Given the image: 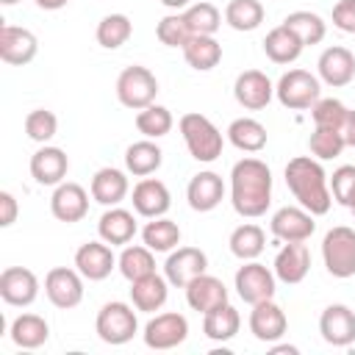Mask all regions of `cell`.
Listing matches in <instances>:
<instances>
[{
  "label": "cell",
  "mask_w": 355,
  "mask_h": 355,
  "mask_svg": "<svg viewBox=\"0 0 355 355\" xmlns=\"http://www.w3.org/2000/svg\"><path fill=\"white\" fill-rule=\"evenodd\" d=\"M230 202L244 219H258L272 202V172L261 158H241L230 169Z\"/></svg>",
  "instance_id": "obj_1"
},
{
  "label": "cell",
  "mask_w": 355,
  "mask_h": 355,
  "mask_svg": "<svg viewBox=\"0 0 355 355\" xmlns=\"http://www.w3.org/2000/svg\"><path fill=\"white\" fill-rule=\"evenodd\" d=\"M286 186L294 194V200L313 216H324L333 205L327 175L322 164L311 155H297L286 164Z\"/></svg>",
  "instance_id": "obj_2"
},
{
  "label": "cell",
  "mask_w": 355,
  "mask_h": 355,
  "mask_svg": "<svg viewBox=\"0 0 355 355\" xmlns=\"http://www.w3.org/2000/svg\"><path fill=\"white\" fill-rule=\"evenodd\" d=\"M178 128H180L183 141H186V147H189V155H191L194 161L211 164V161H216V158L222 155L225 139H222L219 128H216L208 116H202V114H197V111H189V114L180 116Z\"/></svg>",
  "instance_id": "obj_3"
},
{
  "label": "cell",
  "mask_w": 355,
  "mask_h": 355,
  "mask_svg": "<svg viewBox=\"0 0 355 355\" xmlns=\"http://www.w3.org/2000/svg\"><path fill=\"white\" fill-rule=\"evenodd\" d=\"M322 258H324V269L338 277L347 280L355 275V230L347 225H336L324 233L322 239Z\"/></svg>",
  "instance_id": "obj_4"
},
{
  "label": "cell",
  "mask_w": 355,
  "mask_h": 355,
  "mask_svg": "<svg viewBox=\"0 0 355 355\" xmlns=\"http://www.w3.org/2000/svg\"><path fill=\"white\" fill-rule=\"evenodd\" d=\"M155 94H158V80L155 75L141 67V64H133V67H125L116 78V97L125 108L130 111H141L147 105L155 103Z\"/></svg>",
  "instance_id": "obj_5"
},
{
  "label": "cell",
  "mask_w": 355,
  "mask_h": 355,
  "mask_svg": "<svg viewBox=\"0 0 355 355\" xmlns=\"http://www.w3.org/2000/svg\"><path fill=\"white\" fill-rule=\"evenodd\" d=\"M94 330H97L100 341H105V344H111V347L128 344V341L136 336V330H139L136 311H133L128 302H105V305L97 311Z\"/></svg>",
  "instance_id": "obj_6"
},
{
  "label": "cell",
  "mask_w": 355,
  "mask_h": 355,
  "mask_svg": "<svg viewBox=\"0 0 355 355\" xmlns=\"http://www.w3.org/2000/svg\"><path fill=\"white\" fill-rule=\"evenodd\" d=\"M275 94H277L280 105H286L291 111H305V108H313V103L322 94V86H319V78L311 75L308 69H288L280 75Z\"/></svg>",
  "instance_id": "obj_7"
},
{
  "label": "cell",
  "mask_w": 355,
  "mask_h": 355,
  "mask_svg": "<svg viewBox=\"0 0 355 355\" xmlns=\"http://www.w3.org/2000/svg\"><path fill=\"white\" fill-rule=\"evenodd\" d=\"M275 272L266 269L263 263L258 261H244V266H239L236 277H233V286L239 291V297L250 305L255 302H263V300H272L275 297Z\"/></svg>",
  "instance_id": "obj_8"
},
{
  "label": "cell",
  "mask_w": 355,
  "mask_h": 355,
  "mask_svg": "<svg viewBox=\"0 0 355 355\" xmlns=\"http://www.w3.org/2000/svg\"><path fill=\"white\" fill-rule=\"evenodd\" d=\"M44 294L61 311L78 308L83 300V275L69 266H55L44 277Z\"/></svg>",
  "instance_id": "obj_9"
},
{
  "label": "cell",
  "mask_w": 355,
  "mask_h": 355,
  "mask_svg": "<svg viewBox=\"0 0 355 355\" xmlns=\"http://www.w3.org/2000/svg\"><path fill=\"white\" fill-rule=\"evenodd\" d=\"M205 269H208V255L200 247H178L169 252L164 263V277L169 280V286L186 288L194 277L205 275Z\"/></svg>",
  "instance_id": "obj_10"
},
{
  "label": "cell",
  "mask_w": 355,
  "mask_h": 355,
  "mask_svg": "<svg viewBox=\"0 0 355 355\" xmlns=\"http://www.w3.org/2000/svg\"><path fill=\"white\" fill-rule=\"evenodd\" d=\"M269 230L280 241H305L313 236L316 222H313V214L305 211L302 205H283L272 214Z\"/></svg>",
  "instance_id": "obj_11"
},
{
  "label": "cell",
  "mask_w": 355,
  "mask_h": 355,
  "mask_svg": "<svg viewBox=\"0 0 355 355\" xmlns=\"http://www.w3.org/2000/svg\"><path fill=\"white\" fill-rule=\"evenodd\" d=\"M144 344L150 349H172L186 341L189 322L183 313H158L144 324Z\"/></svg>",
  "instance_id": "obj_12"
},
{
  "label": "cell",
  "mask_w": 355,
  "mask_h": 355,
  "mask_svg": "<svg viewBox=\"0 0 355 355\" xmlns=\"http://www.w3.org/2000/svg\"><path fill=\"white\" fill-rule=\"evenodd\" d=\"M0 297L6 305L28 308L39 297V277L25 266H8L0 275Z\"/></svg>",
  "instance_id": "obj_13"
},
{
  "label": "cell",
  "mask_w": 355,
  "mask_h": 355,
  "mask_svg": "<svg viewBox=\"0 0 355 355\" xmlns=\"http://www.w3.org/2000/svg\"><path fill=\"white\" fill-rule=\"evenodd\" d=\"M233 97L241 108L247 111H261L269 105V100L275 97V86L272 80L261 72V69H244L236 83H233Z\"/></svg>",
  "instance_id": "obj_14"
},
{
  "label": "cell",
  "mask_w": 355,
  "mask_h": 355,
  "mask_svg": "<svg viewBox=\"0 0 355 355\" xmlns=\"http://www.w3.org/2000/svg\"><path fill=\"white\" fill-rule=\"evenodd\" d=\"M319 333L333 347H349L355 341V311L341 302L327 305L319 316Z\"/></svg>",
  "instance_id": "obj_15"
},
{
  "label": "cell",
  "mask_w": 355,
  "mask_h": 355,
  "mask_svg": "<svg viewBox=\"0 0 355 355\" xmlns=\"http://www.w3.org/2000/svg\"><path fill=\"white\" fill-rule=\"evenodd\" d=\"M39 42L33 31L17 28V25H3L0 28V58L11 67H25L36 58Z\"/></svg>",
  "instance_id": "obj_16"
},
{
  "label": "cell",
  "mask_w": 355,
  "mask_h": 355,
  "mask_svg": "<svg viewBox=\"0 0 355 355\" xmlns=\"http://www.w3.org/2000/svg\"><path fill=\"white\" fill-rule=\"evenodd\" d=\"M286 327H288V319H286L283 308L275 302V297L252 305V311H250V333L258 341L275 344L277 338L286 336Z\"/></svg>",
  "instance_id": "obj_17"
},
{
  "label": "cell",
  "mask_w": 355,
  "mask_h": 355,
  "mask_svg": "<svg viewBox=\"0 0 355 355\" xmlns=\"http://www.w3.org/2000/svg\"><path fill=\"white\" fill-rule=\"evenodd\" d=\"M50 211H53V216L58 222H67V225L80 222L89 214V194H86V189L80 183H72V180L58 183L53 197H50Z\"/></svg>",
  "instance_id": "obj_18"
},
{
  "label": "cell",
  "mask_w": 355,
  "mask_h": 355,
  "mask_svg": "<svg viewBox=\"0 0 355 355\" xmlns=\"http://www.w3.org/2000/svg\"><path fill=\"white\" fill-rule=\"evenodd\" d=\"M114 266H116V258H114L111 247L103 239L100 241H86L75 250V269L86 280H105Z\"/></svg>",
  "instance_id": "obj_19"
},
{
  "label": "cell",
  "mask_w": 355,
  "mask_h": 355,
  "mask_svg": "<svg viewBox=\"0 0 355 355\" xmlns=\"http://www.w3.org/2000/svg\"><path fill=\"white\" fill-rule=\"evenodd\" d=\"M275 277L288 283V286H297L308 277V269H311V252L302 241H286L277 255H275Z\"/></svg>",
  "instance_id": "obj_20"
},
{
  "label": "cell",
  "mask_w": 355,
  "mask_h": 355,
  "mask_svg": "<svg viewBox=\"0 0 355 355\" xmlns=\"http://www.w3.org/2000/svg\"><path fill=\"white\" fill-rule=\"evenodd\" d=\"M67 169H69V158H67V153L61 147L42 144L31 155V175H33V180L39 186H58V183H64Z\"/></svg>",
  "instance_id": "obj_21"
},
{
  "label": "cell",
  "mask_w": 355,
  "mask_h": 355,
  "mask_svg": "<svg viewBox=\"0 0 355 355\" xmlns=\"http://www.w3.org/2000/svg\"><path fill=\"white\" fill-rule=\"evenodd\" d=\"M172 205V197H169V189L164 180L158 178H141L136 186H133V211L139 216H147V219H155V216H164Z\"/></svg>",
  "instance_id": "obj_22"
},
{
  "label": "cell",
  "mask_w": 355,
  "mask_h": 355,
  "mask_svg": "<svg viewBox=\"0 0 355 355\" xmlns=\"http://www.w3.org/2000/svg\"><path fill=\"white\" fill-rule=\"evenodd\" d=\"M316 69H319V78H322L327 86H333V89L347 86V83L355 78V55H352L347 47H341V44L327 47V50L319 55Z\"/></svg>",
  "instance_id": "obj_23"
},
{
  "label": "cell",
  "mask_w": 355,
  "mask_h": 355,
  "mask_svg": "<svg viewBox=\"0 0 355 355\" xmlns=\"http://www.w3.org/2000/svg\"><path fill=\"white\" fill-rule=\"evenodd\" d=\"M222 197H225V183H222V178H219L216 172H211V169L197 172V175L189 180V186H186V200H189V205H191L194 211H200V214L214 211V208L222 202Z\"/></svg>",
  "instance_id": "obj_24"
},
{
  "label": "cell",
  "mask_w": 355,
  "mask_h": 355,
  "mask_svg": "<svg viewBox=\"0 0 355 355\" xmlns=\"http://www.w3.org/2000/svg\"><path fill=\"white\" fill-rule=\"evenodd\" d=\"M186 302H189L191 311L208 313V311H214V308H219V305L227 302V288H225V283L219 277H214V275L205 272V275L194 277L186 286Z\"/></svg>",
  "instance_id": "obj_25"
},
{
  "label": "cell",
  "mask_w": 355,
  "mask_h": 355,
  "mask_svg": "<svg viewBox=\"0 0 355 355\" xmlns=\"http://www.w3.org/2000/svg\"><path fill=\"white\" fill-rule=\"evenodd\" d=\"M128 189H130L128 186V175L122 169H114V166L97 169L94 178H92V186H89L92 200L100 202V205H105V208L119 205L128 197Z\"/></svg>",
  "instance_id": "obj_26"
},
{
  "label": "cell",
  "mask_w": 355,
  "mask_h": 355,
  "mask_svg": "<svg viewBox=\"0 0 355 355\" xmlns=\"http://www.w3.org/2000/svg\"><path fill=\"white\" fill-rule=\"evenodd\" d=\"M97 233L105 244L111 247H122V244H130L133 236H136V216L128 211V208H119V205H111L100 222H97Z\"/></svg>",
  "instance_id": "obj_27"
},
{
  "label": "cell",
  "mask_w": 355,
  "mask_h": 355,
  "mask_svg": "<svg viewBox=\"0 0 355 355\" xmlns=\"http://www.w3.org/2000/svg\"><path fill=\"white\" fill-rule=\"evenodd\" d=\"M166 297H169V280L155 275V272L130 283V302H133L136 311H144V313L161 311Z\"/></svg>",
  "instance_id": "obj_28"
},
{
  "label": "cell",
  "mask_w": 355,
  "mask_h": 355,
  "mask_svg": "<svg viewBox=\"0 0 355 355\" xmlns=\"http://www.w3.org/2000/svg\"><path fill=\"white\" fill-rule=\"evenodd\" d=\"M8 336L19 349H39L50 338V327L39 313H19L11 322Z\"/></svg>",
  "instance_id": "obj_29"
},
{
  "label": "cell",
  "mask_w": 355,
  "mask_h": 355,
  "mask_svg": "<svg viewBox=\"0 0 355 355\" xmlns=\"http://www.w3.org/2000/svg\"><path fill=\"white\" fill-rule=\"evenodd\" d=\"M302 50H305V44H302V42L297 39V33L288 31L286 25L272 28V31L266 33V39H263V53H266V58L275 61V64H291V61L300 58Z\"/></svg>",
  "instance_id": "obj_30"
},
{
  "label": "cell",
  "mask_w": 355,
  "mask_h": 355,
  "mask_svg": "<svg viewBox=\"0 0 355 355\" xmlns=\"http://www.w3.org/2000/svg\"><path fill=\"white\" fill-rule=\"evenodd\" d=\"M227 139L241 153H261L266 147V128L252 116H239L227 125Z\"/></svg>",
  "instance_id": "obj_31"
},
{
  "label": "cell",
  "mask_w": 355,
  "mask_h": 355,
  "mask_svg": "<svg viewBox=\"0 0 355 355\" xmlns=\"http://www.w3.org/2000/svg\"><path fill=\"white\" fill-rule=\"evenodd\" d=\"M161 164H164V153H161V147H158L153 139L133 141V144L125 150V169H128L130 175H136V178L153 175Z\"/></svg>",
  "instance_id": "obj_32"
},
{
  "label": "cell",
  "mask_w": 355,
  "mask_h": 355,
  "mask_svg": "<svg viewBox=\"0 0 355 355\" xmlns=\"http://www.w3.org/2000/svg\"><path fill=\"white\" fill-rule=\"evenodd\" d=\"M180 50L186 64L197 72H208L222 61V44L214 36H191Z\"/></svg>",
  "instance_id": "obj_33"
},
{
  "label": "cell",
  "mask_w": 355,
  "mask_h": 355,
  "mask_svg": "<svg viewBox=\"0 0 355 355\" xmlns=\"http://www.w3.org/2000/svg\"><path fill=\"white\" fill-rule=\"evenodd\" d=\"M239 327H241V316L230 302L202 313V333L211 341H230L239 333Z\"/></svg>",
  "instance_id": "obj_34"
},
{
  "label": "cell",
  "mask_w": 355,
  "mask_h": 355,
  "mask_svg": "<svg viewBox=\"0 0 355 355\" xmlns=\"http://www.w3.org/2000/svg\"><path fill=\"white\" fill-rule=\"evenodd\" d=\"M227 244H230V252L239 261H255L263 252V247H266V236H263V230L255 222H244V225H239L230 233Z\"/></svg>",
  "instance_id": "obj_35"
},
{
  "label": "cell",
  "mask_w": 355,
  "mask_h": 355,
  "mask_svg": "<svg viewBox=\"0 0 355 355\" xmlns=\"http://www.w3.org/2000/svg\"><path fill=\"white\" fill-rule=\"evenodd\" d=\"M141 239L153 252H172L180 244V227H178V222H172L166 216H155L144 225Z\"/></svg>",
  "instance_id": "obj_36"
},
{
  "label": "cell",
  "mask_w": 355,
  "mask_h": 355,
  "mask_svg": "<svg viewBox=\"0 0 355 355\" xmlns=\"http://www.w3.org/2000/svg\"><path fill=\"white\" fill-rule=\"evenodd\" d=\"M116 266H119V272H122V277L125 280H139V277H144V275H153L155 272V258H153V250L144 244H125V250L119 252V258H116Z\"/></svg>",
  "instance_id": "obj_37"
},
{
  "label": "cell",
  "mask_w": 355,
  "mask_h": 355,
  "mask_svg": "<svg viewBox=\"0 0 355 355\" xmlns=\"http://www.w3.org/2000/svg\"><path fill=\"white\" fill-rule=\"evenodd\" d=\"M133 33V22L128 14H105L100 22H97V44L105 47V50H116L122 47Z\"/></svg>",
  "instance_id": "obj_38"
},
{
  "label": "cell",
  "mask_w": 355,
  "mask_h": 355,
  "mask_svg": "<svg viewBox=\"0 0 355 355\" xmlns=\"http://www.w3.org/2000/svg\"><path fill=\"white\" fill-rule=\"evenodd\" d=\"M283 25H286L288 31H294L297 39H300L305 47H308V44H319V42L324 39V33H327L324 19H322L319 14H313V11H291V14L283 19Z\"/></svg>",
  "instance_id": "obj_39"
},
{
  "label": "cell",
  "mask_w": 355,
  "mask_h": 355,
  "mask_svg": "<svg viewBox=\"0 0 355 355\" xmlns=\"http://www.w3.org/2000/svg\"><path fill=\"white\" fill-rule=\"evenodd\" d=\"M183 19L191 36H214L222 25V14L214 3H191L189 8H183Z\"/></svg>",
  "instance_id": "obj_40"
},
{
  "label": "cell",
  "mask_w": 355,
  "mask_h": 355,
  "mask_svg": "<svg viewBox=\"0 0 355 355\" xmlns=\"http://www.w3.org/2000/svg\"><path fill=\"white\" fill-rule=\"evenodd\" d=\"M175 119H172V111L164 108V105H147L141 111H136V130L144 136V139H161L172 130Z\"/></svg>",
  "instance_id": "obj_41"
},
{
  "label": "cell",
  "mask_w": 355,
  "mask_h": 355,
  "mask_svg": "<svg viewBox=\"0 0 355 355\" xmlns=\"http://www.w3.org/2000/svg\"><path fill=\"white\" fill-rule=\"evenodd\" d=\"M225 22L233 31H255L263 22V6L258 0H230L225 6Z\"/></svg>",
  "instance_id": "obj_42"
},
{
  "label": "cell",
  "mask_w": 355,
  "mask_h": 355,
  "mask_svg": "<svg viewBox=\"0 0 355 355\" xmlns=\"http://www.w3.org/2000/svg\"><path fill=\"white\" fill-rule=\"evenodd\" d=\"M58 130V116L47 108H33L28 116H25V133L28 139L39 141V144H47Z\"/></svg>",
  "instance_id": "obj_43"
},
{
  "label": "cell",
  "mask_w": 355,
  "mask_h": 355,
  "mask_svg": "<svg viewBox=\"0 0 355 355\" xmlns=\"http://www.w3.org/2000/svg\"><path fill=\"white\" fill-rule=\"evenodd\" d=\"M308 147H311V153L319 161H330V158L341 155V150L347 144H344V139H341L338 130H333V128H313V133L308 139Z\"/></svg>",
  "instance_id": "obj_44"
},
{
  "label": "cell",
  "mask_w": 355,
  "mask_h": 355,
  "mask_svg": "<svg viewBox=\"0 0 355 355\" xmlns=\"http://www.w3.org/2000/svg\"><path fill=\"white\" fill-rule=\"evenodd\" d=\"M347 111L349 108L341 100H336V97H319L313 103V108H311V116H313V125L316 128H333V130H338L341 122H344V116H347Z\"/></svg>",
  "instance_id": "obj_45"
},
{
  "label": "cell",
  "mask_w": 355,
  "mask_h": 355,
  "mask_svg": "<svg viewBox=\"0 0 355 355\" xmlns=\"http://www.w3.org/2000/svg\"><path fill=\"white\" fill-rule=\"evenodd\" d=\"M155 36H158V42L166 44V47H183V44L191 39V31H189L183 14H166V17L158 22Z\"/></svg>",
  "instance_id": "obj_46"
},
{
  "label": "cell",
  "mask_w": 355,
  "mask_h": 355,
  "mask_svg": "<svg viewBox=\"0 0 355 355\" xmlns=\"http://www.w3.org/2000/svg\"><path fill=\"white\" fill-rule=\"evenodd\" d=\"M330 194L338 205L352 208L355 205V164H344L330 178Z\"/></svg>",
  "instance_id": "obj_47"
},
{
  "label": "cell",
  "mask_w": 355,
  "mask_h": 355,
  "mask_svg": "<svg viewBox=\"0 0 355 355\" xmlns=\"http://www.w3.org/2000/svg\"><path fill=\"white\" fill-rule=\"evenodd\" d=\"M333 25L344 33H355V0H338L333 6Z\"/></svg>",
  "instance_id": "obj_48"
},
{
  "label": "cell",
  "mask_w": 355,
  "mask_h": 355,
  "mask_svg": "<svg viewBox=\"0 0 355 355\" xmlns=\"http://www.w3.org/2000/svg\"><path fill=\"white\" fill-rule=\"evenodd\" d=\"M17 197L11 191H0V227H11L17 222Z\"/></svg>",
  "instance_id": "obj_49"
},
{
  "label": "cell",
  "mask_w": 355,
  "mask_h": 355,
  "mask_svg": "<svg viewBox=\"0 0 355 355\" xmlns=\"http://www.w3.org/2000/svg\"><path fill=\"white\" fill-rule=\"evenodd\" d=\"M338 133H341V139H344L347 147H355V111H347V116H344Z\"/></svg>",
  "instance_id": "obj_50"
},
{
  "label": "cell",
  "mask_w": 355,
  "mask_h": 355,
  "mask_svg": "<svg viewBox=\"0 0 355 355\" xmlns=\"http://www.w3.org/2000/svg\"><path fill=\"white\" fill-rule=\"evenodd\" d=\"M69 0H36V6L39 8H44V11H58V8H64Z\"/></svg>",
  "instance_id": "obj_51"
},
{
  "label": "cell",
  "mask_w": 355,
  "mask_h": 355,
  "mask_svg": "<svg viewBox=\"0 0 355 355\" xmlns=\"http://www.w3.org/2000/svg\"><path fill=\"white\" fill-rule=\"evenodd\" d=\"M166 8H175V11H180V8H189L191 6V0H161Z\"/></svg>",
  "instance_id": "obj_52"
},
{
  "label": "cell",
  "mask_w": 355,
  "mask_h": 355,
  "mask_svg": "<svg viewBox=\"0 0 355 355\" xmlns=\"http://www.w3.org/2000/svg\"><path fill=\"white\" fill-rule=\"evenodd\" d=\"M272 352L277 355V352H288V355H297V347H291V344H280V347H272Z\"/></svg>",
  "instance_id": "obj_53"
},
{
  "label": "cell",
  "mask_w": 355,
  "mask_h": 355,
  "mask_svg": "<svg viewBox=\"0 0 355 355\" xmlns=\"http://www.w3.org/2000/svg\"><path fill=\"white\" fill-rule=\"evenodd\" d=\"M3 6H14V3H19V0H0Z\"/></svg>",
  "instance_id": "obj_54"
},
{
  "label": "cell",
  "mask_w": 355,
  "mask_h": 355,
  "mask_svg": "<svg viewBox=\"0 0 355 355\" xmlns=\"http://www.w3.org/2000/svg\"><path fill=\"white\" fill-rule=\"evenodd\" d=\"M349 211H352V216H355V205H352V208H349Z\"/></svg>",
  "instance_id": "obj_55"
}]
</instances>
